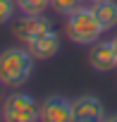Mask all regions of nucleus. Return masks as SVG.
Here are the masks:
<instances>
[{"label": "nucleus", "instance_id": "6", "mask_svg": "<svg viewBox=\"0 0 117 122\" xmlns=\"http://www.w3.org/2000/svg\"><path fill=\"white\" fill-rule=\"evenodd\" d=\"M88 65L96 72H112L117 67V53L112 41H96L88 50Z\"/></svg>", "mask_w": 117, "mask_h": 122}, {"label": "nucleus", "instance_id": "7", "mask_svg": "<svg viewBox=\"0 0 117 122\" xmlns=\"http://www.w3.org/2000/svg\"><path fill=\"white\" fill-rule=\"evenodd\" d=\"M72 110H74V122H98L105 117V108L103 101L98 96H79L72 101Z\"/></svg>", "mask_w": 117, "mask_h": 122}, {"label": "nucleus", "instance_id": "4", "mask_svg": "<svg viewBox=\"0 0 117 122\" xmlns=\"http://www.w3.org/2000/svg\"><path fill=\"white\" fill-rule=\"evenodd\" d=\"M53 29V22L45 17V15H24L22 19H17L15 22V26H12V31H15V36L26 46V43H31L34 38H38L41 34H45V31H50Z\"/></svg>", "mask_w": 117, "mask_h": 122}, {"label": "nucleus", "instance_id": "9", "mask_svg": "<svg viewBox=\"0 0 117 122\" xmlns=\"http://www.w3.org/2000/svg\"><path fill=\"white\" fill-rule=\"evenodd\" d=\"M91 10H93L96 19L100 22L103 31H112L117 26V0H98V3H91Z\"/></svg>", "mask_w": 117, "mask_h": 122}, {"label": "nucleus", "instance_id": "3", "mask_svg": "<svg viewBox=\"0 0 117 122\" xmlns=\"http://www.w3.org/2000/svg\"><path fill=\"white\" fill-rule=\"evenodd\" d=\"M38 108H41V103L34 96L15 91V93H10V96L3 98L0 117L7 120V122H36V120H41Z\"/></svg>", "mask_w": 117, "mask_h": 122}, {"label": "nucleus", "instance_id": "13", "mask_svg": "<svg viewBox=\"0 0 117 122\" xmlns=\"http://www.w3.org/2000/svg\"><path fill=\"white\" fill-rule=\"evenodd\" d=\"M112 46H115V53H117V36L112 38Z\"/></svg>", "mask_w": 117, "mask_h": 122}, {"label": "nucleus", "instance_id": "2", "mask_svg": "<svg viewBox=\"0 0 117 122\" xmlns=\"http://www.w3.org/2000/svg\"><path fill=\"white\" fill-rule=\"evenodd\" d=\"M65 31H67V38L72 43H77V46H91V43H96L100 38V34H105L100 22L96 19L93 10L84 7V5L67 17Z\"/></svg>", "mask_w": 117, "mask_h": 122}, {"label": "nucleus", "instance_id": "1", "mask_svg": "<svg viewBox=\"0 0 117 122\" xmlns=\"http://www.w3.org/2000/svg\"><path fill=\"white\" fill-rule=\"evenodd\" d=\"M34 55L29 53V48H5L0 50V84L10 86V89H19L31 79L34 72Z\"/></svg>", "mask_w": 117, "mask_h": 122}, {"label": "nucleus", "instance_id": "8", "mask_svg": "<svg viewBox=\"0 0 117 122\" xmlns=\"http://www.w3.org/2000/svg\"><path fill=\"white\" fill-rule=\"evenodd\" d=\"M60 46L62 43H60V36H57L55 29H50V31L41 34L38 38H34L31 43H26V48L34 55V60H50V57H55L60 53Z\"/></svg>", "mask_w": 117, "mask_h": 122}, {"label": "nucleus", "instance_id": "14", "mask_svg": "<svg viewBox=\"0 0 117 122\" xmlns=\"http://www.w3.org/2000/svg\"><path fill=\"white\" fill-rule=\"evenodd\" d=\"M0 98H3V84H0Z\"/></svg>", "mask_w": 117, "mask_h": 122}, {"label": "nucleus", "instance_id": "11", "mask_svg": "<svg viewBox=\"0 0 117 122\" xmlns=\"http://www.w3.org/2000/svg\"><path fill=\"white\" fill-rule=\"evenodd\" d=\"M84 5V0H50V7L57 12V15H62V17H69L74 10H79Z\"/></svg>", "mask_w": 117, "mask_h": 122}, {"label": "nucleus", "instance_id": "5", "mask_svg": "<svg viewBox=\"0 0 117 122\" xmlns=\"http://www.w3.org/2000/svg\"><path fill=\"white\" fill-rule=\"evenodd\" d=\"M38 112H41L43 122H74L72 101H67L62 96H48V98H43Z\"/></svg>", "mask_w": 117, "mask_h": 122}, {"label": "nucleus", "instance_id": "15", "mask_svg": "<svg viewBox=\"0 0 117 122\" xmlns=\"http://www.w3.org/2000/svg\"><path fill=\"white\" fill-rule=\"evenodd\" d=\"M88 3H98V0H88Z\"/></svg>", "mask_w": 117, "mask_h": 122}, {"label": "nucleus", "instance_id": "12", "mask_svg": "<svg viewBox=\"0 0 117 122\" xmlns=\"http://www.w3.org/2000/svg\"><path fill=\"white\" fill-rule=\"evenodd\" d=\"M15 10H17V3H15V0H0V26L7 24V22L15 17Z\"/></svg>", "mask_w": 117, "mask_h": 122}, {"label": "nucleus", "instance_id": "10", "mask_svg": "<svg viewBox=\"0 0 117 122\" xmlns=\"http://www.w3.org/2000/svg\"><path fill=\"white\" fill-rule=\"evenodd\" d=\"M24 15H43L50 7V0H15Z\"/></svg>", "mask_w": 117, "mask_h": 122}]
</instances>
